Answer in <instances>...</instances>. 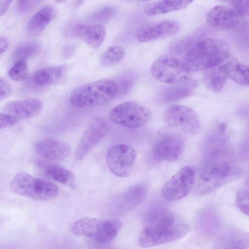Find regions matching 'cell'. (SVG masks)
<instances>
[{
    "label": "cell",
    "instance_id": "obj_5",
    "mask_svg": "<svg viewBox=\"0 0 249 249\" xmlns=\"http://www.w3.org/2000/svg\"><path fill=\"white\" fill-rule=\"evenodd\" d=\"M9 187L18 195L39 201L53 199L59 193L55 184L24 171L18 172L12 178Z\"/></svg>",
    "mask_w": 249,
    "mask_h": 249
},
{
    "label": "cell",
    "instance_id": "obj_40",
    "mask_svg": "<svg viewBox=\"0 0 249 249\" xmlns=\"http://www.w3.org/2000/svg\"><path fill=\"white\" fill-rule=\"evenodd\" d=\"M8 47V39L4 36H0V56L7 50Z\"/></svg>",
    "mask_w": 249,
    "mask_h": 249
},
{
    "label": "cell",
    "instance_id": "obj_17",
    "mask_svg": "<svg viewBox=\"0 0 249 249\" xmlns=\"http://www.w3.org/2000/svg\"><path fill=\"white\" fill-rule=\"evenodd\" d=\"M36 153L42 158L52 160H63L69 157L71 148L69 144L54 138H44L35 145Z\"/></svg>",
    "mask_w": 249,
    "mask_h": 249
},
{
    "label": "cell",
    "instance_id": "obj_20",
    "mask_svg": "<svg viewBox=\"0 0 249 249\" xmlns=\"http://www.w3.org/2000/svg\"><path fill=\"white\" fill-rule=\"evenodd\" d=\"M219 66L228 78L240 85L248 86L249 68L246 65L230 55Z\"/></svg>",
    "mask_w": 249,
    "mask_h": 249
},
{
    "label": "cell",
    "instance_id": "obj_36",
    "mask_svg": "<svg viewBox=\"0 0 249 249\" xmlns=\"http://www.w3.org/2000/svg\"><path fill=\"white\" fill-rule=\"evenodd\" d=\"M18 119L7 113L0 112V130L15 124Z\"/></svg>",
    "mask_w": 249,
    "mask_h": 249
},
{
    "label": "cell",
    "instance_id": "obj_35",
    "mask_svg": "<svg viewBox=\"0 0 249 249\" xmlns=\"http://www.w3.org/2000/svg\"><path fill=\"white\" fill-rule=\"evenodd\" d=\"M42 0H18L17 8L21 13L25 14L32 11Z\"/></svg>",
    "mask_w": 249,
    "mask_h": 249
},
{
    "label": "cell",
    "instance_id": "obj_30",
    "mask_svg": "<svg viewBox=\"0 0 249 249\" xmlns=\"http://www.w3.org/2000/svg\"><path fill=\"white\" fill-rule=\"evenodd\" d=\"M39 44L35 41H28L18 46L14 53L15 61L19 59L26 60L36 54L39 50Z\"/></svg>",
    "mask_w": 249,
    "mask_h": 249
},
{
    "label": "cell",
    "instance_id": "obj_3",
    "mask_svg": "<svg viewBox=\"0 0 249 249\" xmlns=\"http://www.w3.org/2000/svg\"><path fill=\"white\" fill-rule=\"evenodd\" d=\"M191 231L189 225L178 222L169 211L160 220L146 226L141 232L138 243L142 248H150L177 240Z\"/></svg>",
    "mask_w": 249,
    "mask_h": 249
},
{
    "label": "cell",
    "instance_id": "obj_21",
    "mask_svg": "<svg viewBox=\"0 0 249 249\" xmlns=\"http://www.w3.org/2000/svg\"><path fill=\"white\" fill-rule=\"evenodd\" d=\"M193 0H158L146 5L145 14L150 16L166 14L188 7Z\"/></svg>",
    "mask_w": 249,
    "mask_h": 249
},
{
    "label": "cell",
    "instance_id": "obj_32",
    "mask_svg": "<svg viewBox=\"0 0 249 249\" xmlns=\"http://www.w3.org/2000/svg\"><path fill=\"white\" fill-rule=\"evenodd\" d=\"M249 188L248 185L242 188L237 194L236 203L238 209L245 214L249 215Z\"/></svg>",
    "mask_w": 249,
    "mask_h": 249
},
{
    "label": "cell",
    "instance_id": "obj_43",
    "mask_svg": "<svg viewBox=\"0 0 249 249\" xmlns=\"http://www.w3.org/2000/svg\"><path fill=\"white\" fill-rule=\"evenodd\" d=\"M136 0L141 1H148V0Z\"/></svg>",
    "mask_w": 249,
    "mask_h": 249
},
{
    "label": "cell",
    "instance_id": "obj_4",
    "mask_svg": "<svg viewBox=\"0 0 249 249\" xmlns=\"http://www.w3.org/2000/svg\"><path fill=\"white\" fill-rule=\"evenodd\" d=\"M117 96L115 81L104 79L75 89L70 95V101L78 107H97L108 104Z\"/></svg>",
    "mask_w": 249,
    "mask_h": 249
},
{
    "label": "cell",
    "instance_id": "obj_10",
    "mask_svg": "<svg viewBox=\"0 0 249 249\" xmlns=\"http://www.w3.org/2000/svg\"><path fill=\"white\" fill-rule=\"evenodd\" d=\"M136 157V151L131 146L125 144H114L107 151V165L115 176L126 178L131 174Z\"/></svg>",
    "mask_w": 249,
    "mask_h": 249
},
{
    "label": "cell",
    "instance_id": "obj_14",
    "mask_svg": "<svg viewBox=\"0 0 249 249\" xmlns=\"http://www.w3.org/2000/svg\"><path fill=\"white\" fill-rule=\"evenodd\" d=\"M147 193L146 184H136L114 198L109 205V210L114 215H123L140 206Z\"/></svg>",
    "mask_w": 249,
    "mask_h": 249
},
{
    "label": "cell",
    "instance_id": "obj_23",
    "mask_svg": "<svg viewBox=\"0 0 249 249\" xmlns=\"http://www.w3.org/2000/svg\"><path fill=\"white\" fill-rule=\"evenodd\" d=\"M53 15V9L50 6H45L35 13L28 23L27 31L30 35H40L46 28Z\"/></svg>",
    "mask_w": 249,
    "mask_h": 249
},
{
    "label": "cell",
    "instance_id": "obj_39",
    "mask_svg": "<svg viewBox=\"0 0 249 249\" xmlns=\"http://www.w3.org/2000/svg\"><path fill=\"white\" fill-rule=\"evenodd\" d=\"M13 0H0V16L4 15L7 11Z\"/></svg>",
    "mask_w": 249,
    "mask_h": 249
},
{
    "label": "cell",
    "instance_id": "obj_22",
    "mask_svg": "<svg viewBox=\"0 0 249 249\" xmlns=\"http://www.w3.org/2000/svg\"><path fill=\"white\" fill-rule=\"evenodd\" d=\"M67 70L64 66L48 67L36 71L33 76V82L40 86H48L62 81L66 76Z\"/></svg>",
    "mask_w": 249,
    "mask_h": 249
},
{
    "label": "cell",
    "instance_id": "obj_9",
    "mask_svg": "<svg viewBox=\"0 0 249 249\" xmlns=\"http://www.w3.org/2000/svg\"><path fill=\"white\" fill-rule=\"evenodd\" d=\"M163 119L168 126L189 134H197L201 130L197 113L184 105H171L164 111Z\"/></svg>",
    "mask_w": 249,
    "mask_h": 249
},
{
    "label": "cell",
    "instance_id": "obj_24",
    "mask_svg": "<svg viewBox=\"0 0 249 249\" xmlns=\"http://www.w3.org/2000/svg\"><path fill=\"white\" fill-rule=\"evenodd\" d=\"M204 71V82L206 87L213 92L222 90L228 78L219 65Z\"/></svg>",
    "mask_w": 249,
    "mask_h": 249
},
{
    "label": "cell",
    "instance_id": "obj_12",
    "mask_svg": "<svg viewBox=\"0 0 249 249\" xmlns=\"http://www.w3.org/2000/svg\"><path fill=\"white\" fill-rule=\"evenodd\" d=\"M109 122L104 117L93 118L85 129L74 152L76 160H81L107 134Z\"/></svg>",
    "mask_w": 249,
    "mask_h": 249
},
{
    "label": "cell",
    "instance_id": "obj_16",
    "mask_svg": "<svg viewBox=\"0 0 249 249\" xmlns=\"http://www.w3.org/2000/svg\"><path fill=\"white\" fill-rule=\"evenodd\" d=\"M244 17L231 7L217 5L205 15L209 25L214 29L230 30L236 28L241 24Z\"/></svg>",
    "mask_w": 249,
    "mask_h": 249
},
{
    "label": "cell",
    "instance_id": "obj_38",
    "mask_svg": "<svg viewBox=\"0 0 249 249\" xmlns=\"http://www.w3.org/2000/svg\"><path fill=\"white\" fill-rule=\"evenodd\" d=\"M11 92V87L8 83L0 76V101L7 98Z\"/></svg>",
    "mask_w": 249,
    "mask_h": 249
},
{
    "label": "cell",
    "instance_id": "obj_8",
    "mask_svg": "<svg viewBox=\"0 0 249 249\" xmlns=\"http://www.w3.org/2000/svg\"><path fill=\"white\" fill-rule=\"evenodd\" d=\"M152 114L146 107L130 101L122 103L113 108L109 118L113 123L130 128H137L146 124Z\"/></svg>",
    "mask_w": 249,
    "mask_h": 249
},
{
    "label": "cell",
    "instance_id": "obj_37",
    "mask_svg": "<svg viewBox=\"0 0 249 249\" xmlns=\"http://www.w3.org/2000/svg\"><path fill=\"white\" fill-rule=\"evenodd\" d=\"M118 89V94H122L128 91L133 84L132 80L128 77H124L116 82Z\"/></svg>",
    "mask_w": 249,
    "mask_h": 249
},
{
    "label": "cell",
    "instance_id": "obj_27",
    "mask_svg": "<svg viewBox=\"0 0 249 249\" xmlns=\"http://www.w3.org/2000/svg\"><path fill=\"white\" fill-rule=\"evenodd\" d=\"M193 92L190 87L176 85L164 89L160 94V100L163 103H172L187 98Z\"/></svg>",
    "mask_w": 249,
    "mask_h": 249
},
{
    "label": "cell",
    "instance_id": "obj_1",
    "mask_svg": "<svg viewBox=\"0 0 249 249\" xmlns=\"http://www.w3.org/2000/svg\"><path fill=\"white\" fill-rule=\"evenodd\" d=\"M242 174L241 168L230 159L222 147L213 148L195 182V193L198 196L209 195Z\"/></svg>",
    "mask_w": 249,
    "mask_h": 249
},
{
    "label": "cell",
    "instance_id": "obj_15",
    "mask_svg": "<svg viewBox=\"0 0 249 249\" xmlns=\"http://www.w3.org/2000/svg\"><path fill=\"white\" fill-rule=\"evenodd\" d=\"M179 23L175 20H163L145 24L138 30L136 37L140 42H146L163 39L178 32Z\"/></svg>",
    "mask_w": 249,
    "mask_h": 249
},
{
    "label": "cell",
    "instance_id": "obj_18",
    "mask_svg": "<svg viewBox=\"0 0 249 249\" xmlns=\"http://www.w3.org/2000/svg\"><path fill=\"white\" fill-rule=\"evenodd\" d=\"M42 108L43 104L40 100L31 98L9 102L3 106V110L5 113L18 119H23L37 115Z\"/></svg>",
    "mask_w": 249,
    "mask_h": 249
},
{
    "label": "cell",
    "instance_id": "obj_11",
    "mask_svg": "<svg viewBox=\"0 0 249 249\" xmlns=\"http://www.w3.org/2000/svg\"><path fill=\"white\" fill-rule=\"evenodd\" d=\"M195 182V176L193 168L189 166H183L163 185L161 195L166 201H178L190 193Z\"/></svg>",
    "mask_w": 249,
    "mask_h": 249
},
{
    "label": "cell",
    "instance_id": "obj_31",
    "mask_svg": "<svg viewBox=\"0 0 249 249\" xmlns=\"http://www.w3.org/2000/svg\"><path fill=\"white\" fill-rule=\"evenodd\" d=\"M8 73L9 77L15 81L25 80L28 75L26 60L19 59L15 61V64L9 69Z\"/></svg>",
    "mask_w": 249,
    "mask_h": 249
},
{
    "label": "cell",
    "instance_id": "obj_34",
    "mask_svg": "<svg viewBox=\"0 0 249 249\" xmlns=\"http://www.w3.org/2000/svg\"><path fill=\"white\" fill-rule=\"evenodd\" d=\"M230 5L243 17L249 14V0H217Z\"/></svg>",
    "mask_w": 249,
    "mask_h": 249
},
{
    "label": "cell",
    "instance_id": "obj_28",
    "mask_svg": "<svg viewBox=\"0 0 249 249\" xmlns=\"http://www.w3.org/2000/svg\"><path fill=\"white\" fill-rule=\"evenodd\" d=\"M218 222L216 214L210 210L202 211L198 218V227L206 234L213 233L217 228Z\"/></svg>",
    "mask_w": 249,
    "mask_h": 249
},
{
    "label": "cell",
    "instance_id": "obj_25",
    "mask_svg": "<svg viewBox=\"0 0 249 249\" xmlns=\"http://www.w3.org/2000/svg\"><path fill=\"white\" fill-rule=\"evenodd\" d=\"M216 246L222 249L248 248V235L238 231H230L220 237Z\"/></svg>",
    "mask_w": 249,
    "mask_h": 249
},
{
    "label": "cell",
    "instance_id": "obj_13",
    "mask_svg": "<svg viewBox=\"0 0 249 249\" xmlns=\"http://www.w3.org/2000/svg\"><path fill=\"white\" fill-rule=\"evenodd\" d=\"M186 141L181 135L166 132L159 135L153 148V157L157 161H173L182 155Z\"/></svg>",
    "mask_w": 249,
    "mask_h": 249
},
{
    "label": "cell",
    "instance_id": "obj_41",
    "mask_svg": "<svg viewBox=\"0 0 249 249\" xmlns=\"http://www.w3.org/2000/svg\"><path fill=\"white\" fill-rule=\"evenodd\" d=\"M85 0H74V5L76 7H78L82 4Z\"/></svg>",
    "mask_w": 249,
    "mask_h": 249
},
{
    "label": "cell",
    "instance_id": "obj_26",
    "mask_svg": "<svg viewBox=\"0 0 249 249\" xmlns=\"http://www.w3.org/2000/svg\"><path fill=\"white\" fill-rule=\"evenodd\" d=\"M45 174L49 178L67 186L73 187L75 185L74 177L69 170L57 164L47 166Z\"/></svg>",
    "mask_w": 249,
    "mask_h": 249
},
{
    "label": "cell",
    "instance_id": "obj_2",
    "mask_svg": "<svg viewBox=\"0 0 249 249\" xmlns=\"http://www.w3.org/2000/svg\"><path fill=\"white\" fill-rule=\"evenodd\" d=\"M231 55L229 44L217 38L202 39L186 53L184 62L191 71H204L220 64Z\"/></svg>",
    "mask_w": 249,
    "mask_h": 249
},
{
    "label": "cell",
    "instance_id": "obj_29",
    "mask_svg": "<svg viewBox=\"0 0 249 249\" xmlns=\"http://www.w3.org/2000/svg\"><path fill=\"white\" fill-rule=\"evenodd\" d=\"M124 51L119 46L109 47L103 54L101 63L104 66H110L120 62L124 56Z\"/></svg>",
    "mask_w": 249,
    "mask_h": 249
},
{
    "label": "cell",
    "instance_id": "obj_33",
    "mask_svg": "<svg viewBox=\"0 0 249 249\" xmlns=\"http://www.w3.org/2000/svg\"><path fill=\"white\" fill-rule=\"evenodd\" d=\"M117 13L116 8L112 6H106L94 13L90 20L97 22L107 21L115 17Z\"/></svg>",
    "mask_w": 249,
    "mask_h": 249
},
{
    "label": "cell",
    "instance_id": "obj_6",
    "mask_svg": "<svg viewBox=\"0 0 249 249\" xmlns=\"http://www.w3.org/2000/svg\"><path fill=\"white\" fill-rule=\"evenodd\" d=\"M121 228V222L115 219L85 217L73 224L71 231L75 235L88 237L98 243L107 244L115 239Z\"/></svg>",
    "mask_w": 249,
    "mask_h": 249
},
{
    "label": "cell",
    "instance_id": "obj_7",
    "mask_svg": "<svg viewBox=\"0 0 249 249\" xmlns=\"http://www.w3.org/2000/svg\"><path fill=\"white\" fill-rule=\"evenodd\" d=\"M191 72L184 61L169 54L157 58L151 67L153 76L160 82L172 85H184L190 80Z\"/></svg>",
    "mask_w": 249,
    "mask_h": 249
},
{
    "label": "cell",
    "instance_id": "obj_42",
    "mask_svg": "<svg viewBox=\"0 0 249 249\" xmlns=\"http://www.w3.org/2000/svg\"><path fill=\"white\" fill-rule=\"evenodd\" d=\"M65 0H55V1L57 3H61L65 1Z\"/></svg>",
    "mask_w": 249,
    "mask_h": 249
},
{
    "label": "cell",
    "instance_id": "obj_19",
    "mask_svg": "<svg viewBox=\"0 0 249 249\" xmlns=\"http://www.w3.org/2000/svg\"><path fill=\"white\" fill-rule=\"evenodd\" d=\"M73 36L83 39L89 47L99 48L106 36L104 27L100 24L87 25L78 23L75 25L71 31Z\"/></svg>",
    "mask_w": 249,
    "mask_h": 249
}]
</instances>
